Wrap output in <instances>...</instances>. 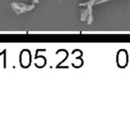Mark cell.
<instances>
[{
  "label": "cell",
  "instance_id": "1",
  "mask_svg": "<svg viewBox=\"0 0 130 131\" xmlns=\"http://www.w3.org/2000/svg\"><path fill=\"white\" fill-rule=\"evenodd\" d=\"M117 62L120 68H125L127 63V53L126 50H120L117 56Z\"/></svg>",
  "mask_w": 130,
  "mask_h": 131
},
{
  "label": "cell",
  "instance_id": "2",
  "mask_svg": "<svg viewBox=\"0 0 130 131\" xmlns=\"http://www.w3.org/2000/svg\"><path fill=\"white\" fill-rule=\"evenodd\" d=\"M25 52L26 51L24 50L21 53V64L24 68H27L30 64V52H29L28 50L27 53Z\"/></svg>",
  "mask_w": 130,
  "mask_h": 131
}]
</instances>
